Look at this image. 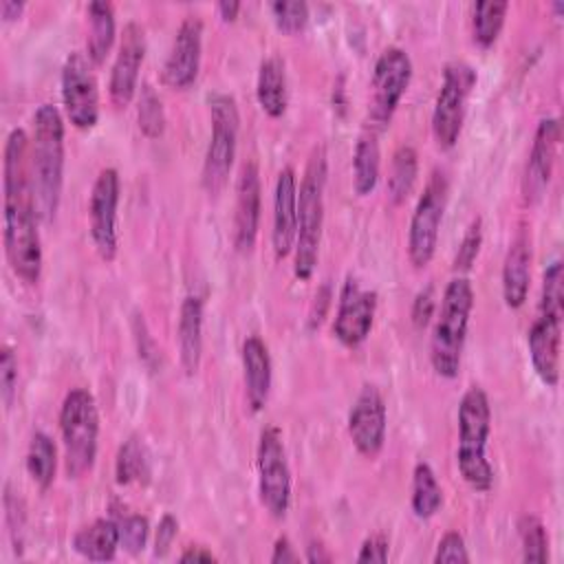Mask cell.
Here are the masks:
<instances>
[{"label":"cell","instance_id":"cell-1","mask_svg":"<svg viewBox=\"0 0 564 564\" xmlns=\"http://www.w3.org/2000/svg\"><path fill=\"white\" fill-rule=\"evenodd\" d=\"M2 174L4 253L15 278L24 284H37L42 275V240L29 174V137L22 128H13L7 137Z\"/></svg>","mask_w":564,"mask_h":564},{"label":"cell","instance_id":"cell-2","mask_svg":"<svg viewBox=\"0 0 564 564\" xmlns=\"http://www.w3.org/2000/svg\"><path fill=\"white\" fill-rule=\"evenodd\" d=\"M29 174L40 223H53L64 185V121L53 104L37 106L29 139Z\"/></svg>","mask_w":564,"mask_h":564},{"label":"cell","instance_id":"cell-3","mask_svg":"<svg viewBox=\"0 0 564 564\" xmlns=\"http://www.w3.org/2000/svg\"><path fill=\"white\" fill-rule=\"evenodd\" d=\"M564 319V273L562 262L553 260L542 275V295L538 313L527 330V348L531 366L540 381L549 388L560 383V350Z\"/></svg>","mask_w":564,"mask_h":564},{"label":"cell","instance_id":"cell-4","mask_svg":"<svg viewBox=\"0 0 564 564\" xmlns=\"http://www.w3.org/2000/svg\"><path fill=\"white\" fill-rule=\"evenodd\" d=\"M491 432V405L480 386H469L458 403V445L456 465L463 480L474 491L494 487V467L487 458V441Z\"/></svg>","mask_w":564,"mask_h":564},{"label":"cell","instance_id":"cell-5","mask_svg":"<svg viewBox=\"0 0 564 564\" xmlns=\"http://www.w3.org/2000/svg\"><path fill=\"white\" fill-rule=\"evenodd\" d=\"M471 308H474L471 282L465 275L452 278L443 291V300L436 313L432 341H430L432 368L443 379L458 377Z\"/></svg>","mask_w":564,"mask_h":564},{"label":"cell","instance_id":"cell-6","mask_svg":"<svg viewBox=\"0 0 564 564\" xmlns=\"http://www.w3.org/2000/svg\"><path fill=\"white\" fill-rule=\"evenodd\" d=\"M326 150L317 145L311 152L306 163L300 189H297V234H295V260L293 273L297 280L306 282L313 278L317 258H319V242H322V227H324V189H326Z\"/></svg>","mask_w":564,"mask_h":564},{"label":"cell","instance_id":"cell-7","mask_svg":"<svg viewBox=\"0 0 564 564\" xmlns=\"http://www.w3.org/2000/svg\"><path fill=\"white\" fill-rule=\"evenodd\" d=\"M59 432L64 443V469L68 478L88 474L97 458L99 412L95 397L84 388H73L59 408Z\"/></svg>","mask_w":564,"mask_h":564},{"label":"cell","instance_id":"cell-8","mask_svg":"<svg viewBox=\"0 0 564 564\" xmlns=\"http://www.w3.org/2000/svg\"><path fill=\"white\" fill-rule=\"evenodd\" d=\"M207 104H209L212 134H209V143L203 161V187L207 194L216 196L227 185L229 172L236 159L240 115H238L236 99L227 93H212L207 97Z\"/></svg>","mask_w":564,"mask_h":564},{"label":"cell","instance_id":"cell-9","mask_svg":"<svg viewBox=\"0 0 564 564\" xmlns=\"http://www.w3.org/2000/svg\"><path fill=\"white\" fill-rule=\"evenodd\" d=\"M410 79H412L410 55L399 46L383 48L379 53V57L375 62V70H372L366 130L379 134L390 126L408 86H410Z\"/></svg>","mask_w":564,"mask_h":564},{"label":"cell","instance_id":"cell-10","mask_svg":"<svg viewBox=\"0 0 564 564\" xmlns=\"http://www.w3.org/2000/svg\"><path fill=\"white\" fill-rule=\"evenodd\" d=\"M449 183L443 170H434L416 200V207L408 227V258L414 269H425L434 258L438 231L447 205Z\"/></svg>","mask_w":564,"mask_h":564},{"label":"cell","instance_id":"cell-11","mask_svg":"<svg viewBox=\"0 0 564 564\" xmlns=\"http://www.w3.org/2000/svg\"><path fill=\"white\" fill-rule=\"evenodd\" d=\"M476 86V70L465 62H449L443 68L441 88L432 110V132L441 150L456 145L471 88Z\"/></svg>","mask_w":564,"mask_h":564},{"label":"cell","instance_id":"cell-12","mask_svg":"<svg viewBox=\"0 0 564 564\" xmlns=\"http://www.w3.org/2000/svg\"><path fill=\"white\" fill-rule=\"evenodd\" d=\"M256 465L260 502L271 518L282 520L291 505V469L282 443V432L275 425H267L260 432Z\"/></svg>","mask_w":564,"mask_h":564},{"label":"cell","instance_id":"cell-13","mask_svg":"<svg viewBox=\"0 0 564 564\" xmlns=\"http://www.w3.org/2000/svg\"><path fill=\"white\" fill-rule=\"evenodd\" d=\"M62 104L77 130H93L99 121V90L88 59L70 53L62 66Z\"/></svg>","mask_w":564,"mask_h":564},{"label":"cell","instance_id":"cell-14","mask_svg":"<svg viewBox=\"0 0 564 564\" xmlns=\"http://www.w3.org/2000/svg\"><path fill=\"white\" fill-rule=\"evenodd\" d=\"M121 181L115 167H106L95 178L90 203H88V218H90V238L97 253L110 262L117 256L119 238H117V207H119Z\"/></svg>","mask_w":564,"mask_h":564},{"label":"cell","instance_id":"cell-15","mask_svg":"<svg viewBox=\"0 0 564 564\" xmlns=\"http://www.w3.org/2000/svg\"><path fill=\"white\" fill-rule=\"evenodd\" d=\"M375 313H377V293L370 289H364L352 275H348L339 291L333 335L346 348L361 346L372 330Z\"/></svg>","mask_w":564,"mask_h":564},{"label":"cell","instance_id":"cell-16","mask_svg":"<svg viewBox=\"0 0 564 564\" xmlns=\"http://www.w3.org/2000/svg\"><path fill=\"white\" fill-rule=\"evenodd\" d=\"M386 423L388 412L381 392L375 386H364L348 412V434L361 456L375 458L381 452L386 443Z\"/></svg>","mask_w":564,"mask_h":564},{"label":"cell","instance_id":"cell-17","mask_svg":"<svg viewBox=\"0 0 564 564\" xmlns=\"http://www.w3.org/2000/svg\"><path fill=\"white\" fill-rule=\"evenodd\" d=\"M145 57V31L137 20H130L123 26L121 42L117 48V57L110 68L108 93L117 108H126L137 88H139V70Z\"/></svg>","mask_w":564,"mask_h":564},{"label":"cell","instance_id":"cell-18","mask_svg":"<svg viewBox=\"0 0 564 564\" xmlns=\"http://www.w3.org/2000/svg\"><path fill=\"white\" fill-rule=\"evenodd\" d=\"M200 55H203V22L198 15H185V20L176 29L172 48L165 57L163 82L176 90L189 88L198 77Z\"/></svg>","mask_w":564,"mask_h":564},{"label":"cell","instance_id":"cell-19","mask_svg":"<svg viewBox=\"0 0 564 564\" xmlns=\"http://www.w3.org/2000/svg\"><path fill=\"white\" fill-rule=\"evenodd\" d=\"M557 145H560V119L546 117L535 128V137L531 143V152H529V161L522 178V194L529 205L538 203L551 183V174L557 159Z\"/></svg>","mask_w":564,"mask_h":564},{"label":"cell","instance_id":"cell-20","mask_svg":"<svg viewBox=\"0 0 564 564\" xmlns=\"http://www.w3.org/2000/svg\"><path fill=\"white\" fill-rule=\"evenodd\" d=\"M260 172L253 161L242 163L236 181V214H234V245L240 253H249L260 227Z\"/></svg>","mask_w":564,"mask_h":564},{"label":"cell","instance_id":"cell-21","mask_svg":"<svg viewBox=\"0 0 564 564\" xmlns=\"http://www.w3.org/2000/svg\"><path fill=\"white\" fill-rule=\"evenodd\" d=\"M297 234V178L291 165L282 167L273 192L271 245L278 260H284L295 247Z\"/></svg>","mask_w":564,"mask_h":564},{"label":"cell","instance_id":"cell-22","mask_svg":"<svg viewBox=\"0 0 564 564\" xmlns=\"http://www.w3.org/2000/svg\"><path fill=\"white\" fill-rule=\"evenodd\" d=\"M242 375H245V394L253 412H260L271 392V355L267 344L258 335H249L242 341Z\"/></svg>","mask_w":564,"mask_h":564},{"label":"cell","instance_id":"cell-23","mask_svg":"<svg viewBox=\"0 0 564 564\" xmlns=\"http://www.w3.org/2000/svg\"><path fill=\"white\" fill-rule=\"evenodd\" d=\"M531 286V245L529 238L520 231L502 264V300L509 308H520L527 302Z\"/></svg>","mask_w":564,"mask_h":564},{"label":"cell","instance_id":"cell-24","mask_svg":"<svg viewBox=\"0 0 564 564\" xmlns=\"http://www.w3.org/2000/svg\"><path fill=\"white\" fill-rule=\"evenodd\" d=\"M178 359L185 375H196L203 357V300L198 295H187L178 313Z\"/></svg>","mask_w":564,"mask_h":564},{"label":"cell","instance_id":"cell-25","mask_svg":"<svg viewBox=\"0 0 564 564\" xmlns=\"http://www.w3.org/2000/svg\"><path fill=\"white\" fill-rule=\"evenodd\" d=\"M256 97L262 112L269 115L271 119H280L286 112L289 90H286V66L282 57L269 55L267 59H262L258 68Z\"/></svg>","mask_w":564,"mask_h":564},{"label":"cell","instance_id":"cell-26","mask_svg":"<svg viewBox=\"0 0 564 564\" xmlns=\"http://www.w3.org/2000/svg\"><path fill=\"white\" fill-rule=\"evenodd\" d=\"M119 542V524L110 518H99L88 527H82L73 538V549L93 562H108L117 555Z\"/></svg>","mask_w":564,"mask_h":564},{"label":"cell","instance_id":"cell-27","mask_svg":"<svg viewBox=\"0 0 564 564\" xmlns=\"http://www.w3.org/2000/svg\"><path fill=\"white\" fill-rule=\"evenodd\" d=\"M379 170H381V152L377 134L366 130L352 152V189L357 196H368L375 192L379 183Z\"/></svg>","mask_w":564,"mask_h":564},{"label":"cell","instance_id":"cell-28","mask_svg":"<svg viewBox=\"0 0 564 564\" xmlns=\"http://www.w3.org/2000/svg\"><path fill=\"white\" fill-rule=\"evenodd\" d=\"M115 9L106 0H95L88 4V59L93 64H101L108 55V51L115 44Z\"/></svg>","mask_w":564,"mask_h":564},{"label":"cell","instance_id":"cell-29","mask_svg":"<svg viewBox=\"0 0 564 564\" xmlns=\"http://www.w3.org/2000/svg\"><path fill=\"white\" fill-rule=\"evenodd\" d=\"M419 176V156L416 150L408 143L399 145L392 154V163H390V172H388V198L392 205H401Z\"/></svg>","mask_w":564,"mask_h":564},{"label":"cell","instance_id":"cell-30","mask_svg":"<svg viewBox=\"0 0 564 564\" xmlns=\"http://www.w3.org/2000/svg\"><path fill=\"white\" fill-rule=\"evenodd\" d=\"M57 469V449L46 432H35L26 447V471L31 480L44 491L53 485Z\"/></svg>","mask_w":564,"mask_h":564},{"label":"cell","instance_id":"cell-31","mask_svg":"<svg viewBox=\"0 0 564 564\" xmlns=\"http://www.w3.org/2000/svg\"><path fill=\"white\" fill-rule=\"evenodd\" d=\"M412 513L421 520L432 518L443 505V489L427 463H416L412 471Z\"/></svg>","mask_w":564,"mask_h":564},{"label":"cell","instance_id":"cell-32","mask_svg":"<svg viewBox=\"0 0 564 564\" xmlns=\"http://www.w3.org/2000/svg\"><path fill=\"white\" fill-rule=\"evenodd\" d=\"M509 11V2L505 0H480L471 7V31H474V42L480 48H489L496 44L505 18Z\"/></svg>","mask_w":564,"mask_h":564},{"label":"cell","instance_id":"cell-33","mask_svg":"<svg viewBox=\"0 0 564 564\" xmlns=\"http://www.w3.org/2000/svg\"><path fill=\"white\" fill-rule=\"evenodd\" d=\"M150 465H148V454L143 443L137 436H130L128 441L121 443L115 460V476L119 485H132L141 482L148 478Z\"/></svg>","mask_w":564,"mask_h":564},{"label":"cell","instance_id":"cell-34","mask_svg":"<svg viewBox=\"0 0 564 564\" xmlns=\"http://www.w3.org/2000/svg\"><path fill=\"white\" fill-rule=\"evenodd\" d=\"M518 535L522 544V560L531 564H542L549 560V535L538 516L524 513L518 520Z\"/></svg>","mask_w":564,"mask_h":564},{"label":"cell","instance_id":"cell-35","mask_svg":"<svg viewBox=\"0 0 564 564\" xmlns=\"http://www.w3.org/2000/svg\"><path fill=\"white\" fill-rule=\"evenodd\" d=\"M137 119H139V130L148 139H159L165 130V112L159 95L150 84L141 86L139 93V106H137Z\"/></svg>","mask_w":564,"mask_h":564},{"label":"cell","instance_id":"cell-36","mask_svg":"<svg viewBox=\"0 0 564 564\" xmlns=\"http://www.w3.org/2000/svg\"><path fill=\"white\" fill-rule=\"evenodd\" d=\"M269 9L275 26L284 33H297L308 22V4L302 0H275Z\"/></svg>","mask_w":564,"mask_h":564},{"label":"cell","instance_id":"cell-37","mask_svg":"<svg viewBox=\"0 0 564 564\" xmlns=\"http://www.w3.org/2000/svg\"><path fill=\"white\" fill-rule=\"evenodd\" d=\"M117 524H119V542H121V546L128 553L139 555L145 549V542H148V535H150L148 520L143 516H139V513H128L121 520H117Z\"/></svg>","mask_w":564,"mask_h":564},{"label":"cell","instance_id":"cell-38","mask_svg":"<svg viewBox=\"0 0 564 564\" xmlns=\"http://www.w3.org/2000/svg\"><path fill=\"white\" fill-rule=\"evenodd\" d=\"M480 245H482V220L474 218L469 223V227L465 229V236L456 249L454 256V271L465 273L471 269V264L476 262L478 253H480Z\"/></svg>","mask_w":564,"mask_h":564},{"label":"cell","instance_id":"cell-39","mask_svg":"<svg viewBox=\"0 0 564 564\" xmlns=\"http://www.w3.org/2000/svg\"><path fill=\"white\" fill-rule=\"evenodd\" d=\"M434 562L436 564H467L469 562V553L465 546V540L458 531H447L436 546L434 553Z\"/></svg>","mask_w":564,"mask_h":564},{"label":"cell","instance_id":"cell-40","mask_svg":"<svg viewBox=\"0 0 564 564\" xmlns=\"http://www.w3.org/2000/svg\"><path fill=\"white\" fill-rule=\"evenodd\" d=\"M15 386H18V359H15V352L9 346H2V352H0V394H2L4 408H11Z\"/></svg>","mask_w":564,"mask_h":564},{"label":"cell","instance_id":"cell-41","mask_svg":"<svg viewBox=\"0 0 564 564\" xmlns=\"http://www.w3.org/2000/svg\"><path fill=\"white\" fill-rule=\"evenodd\" d=\"M436 308V297H434V286L427 284L425 289H421L412 302V322L416 328H423L430 317L434 315Z\"/></svg>","mask_w":564,"mask_h":564},{"label":"cell","instance_id":"cell-42","mask_svg":"<svg viewBox=\"0 0 564 564\" xmlns=\"http://www.w3.org/2000/svg\"><path fill=\"white\" fill-rule=\"evenodd\" d=\"M4 509H7V522H9V531L13 538V549L15 553L22 551V527H24V513L18 507V498L7 489L4 496Z\"/></svg>","mask_w":564,"mask_h":564},{"label":"cell","instance_id":"cell-43","mask_svg":"<svg viewBox=\"0 0 564 564\" xmlns=\"http://www.w3.org/2000/svg\"><path fill=\"white\" fill-rule=\"evenodd\" d=\"M176 533H178V520H176L172 513H165V516L159 520L156 535H154V555H156V557H163V555L170 551V546H172Z\"/></svg>","mask_w":564,"mask_h":564},{"label":"cell","instance_id":"cell-44","mask_svg":"<svg viewBox=\"0 0 564 564\" xmlns=\"http://www.w3.org/2000/svg\"><path fill=\"white\" fill-rule=\"evenodd\" d=\"M357 562L359 564H366V562L383 564V562H388V540L383 535L366 538L359 553H357Z\"/></svg>","mask_w":564,"mask_h":564},{"label":"cell","instance_id":"cell-45","mask_svg":"<svg viewBox=\"0 0 564 564\" xmlns=\"http://www.w3.org/2000/svg\"><path fill=\"white\" fill-rule=\"evenodd\" d=\"M328 304H330V286L322 284L319 291L315 293V300H313V306H311V313H308V326L311 328H317L322 324V319L326 317Z\"/></svg>","mask_w":564,"mask_h":564},{"label":"cell","instance_id":"cell-46","mask_svg":"<svg viewBox=\"0 0 564 564\" xmlns=\"http://www.w3.org/2000/svg\"><path fill=\"white\" fill-rule=\"evenodd\" d=\"M271 564H286V562H297L300 555L293 551L289 538H278L275 544H273V553H271Z\"/></svg>","mask_w":564,"mask_h":564},{"label":"cell","instance_id":"cell-47","mask_svg":"<svg viewBox=\"0 0 564 564\" xmlns=\"http://www.w3.org/2000/svg\"><path fill=\"white\" fill-rule=\"evenodd\" d=\"M181 562H214L216 555L212 551H207L205 546H187L181 557Z\"/></svg>","mask_w":564,"mask_h":564},{"label":"cell","instance_id":"cell-48","mask_svg":"<svg viewBox=\"0 0 564 564\" xmlns=\"http://www.w3.org/2000/svg\"><path fill=\"white\" fill-rule=\"evenodd\" d=\"M24 11V2H18V0H2L0 2V15L2 20L11 22V20H18Z\"/></svg>","mask_w":564,"mask_h":564},{"label":"cell","instance_id":"cell-49","mask_svg":"<svg viewBox=\"0 0 564 564\" xmlns=\"http://www.w3.org/2000/svg\"><path fill=\"white\" fill-rule=\"evenodd\" d=\"M216 11L218 15L225 20V22H234L238 18V11H240V2L236 0H223L216 4Z\"/></svg>","mask_w":564,"mask_h":564},{"label":"cell","instance_id":"cell-50","mask_svg":"<svg viewBox=\"0 0 564 564\" xmlns=\"http://www.w3.org/2000/svg\"><path fill=\"white\" fill-rule=\"evenodd\" d=\"M306 560L311 562V564H322V562H330V553L322 546V544H317V542H311L308 546H306Z\"/></svg>","mask_w":564,"mask_h":564}]
</instances>
